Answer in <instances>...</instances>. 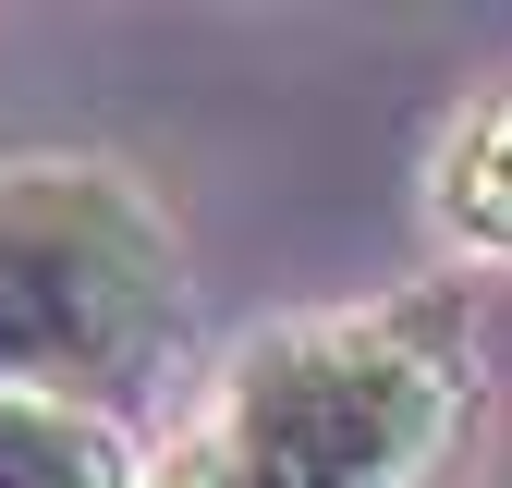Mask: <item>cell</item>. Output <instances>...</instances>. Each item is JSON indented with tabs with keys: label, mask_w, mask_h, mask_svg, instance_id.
<instances>
[{
	"label": "cell",
	"mask_w": 512,
	"mask_h": 488,
	"mask_svg": "<svg viewBox=\"0 0 512 488\" xmlns=\"http://www.w3.org/2000/svg\"><path fill=\"white\" fill-rule=\"evenodd\" d=\"M183 330L171 232L122 171H0V391L86 403L135 391Z\"/></svg>",
	"instance_id": "6da1fadb"
},
{
	"label": "cell",
	"mask_w": 512,
	"mask_h": 488,
	"mask_svg": "<svg viewBox=\"0 0 512 488\" xmlns=\"http://www.w3.org/2000/svg\"><path fill=\"white\" fill-rule=\"evenodd\" d=\"M464 440V366L415 330L330 318L269 342L232 379L220 476L208 488H439Z\"/></svg>",
	"instance_id": "7a4b0ae2"
},
{
	"label": "cell",
	"mask_w": 512,
	"mask_h": 488,
	"mask_svg": "<svg viewBox=\"0 0 512 488\" xmlns=\"http://www.w3.org/2000/svg\"><path fill=\"white\" fill-rule=\"evenodd\" d=\"M0 488H147V476H135V452L110 440V415L0 391Z\"/></svg>",
	"instance_id": "3957f363"
},
{
	"label": "cell",
	"mask_w": 512,
	"mask_h": 488,
	"mask_svg": "<svg viewBox=\"0 0 512 488\" xmlns=\"http://www.w3.org/2000/svg\"><path fill=\"white\" fill-rule=\"evenodd\" d=\"M452 208H464L488 244H512V98L464 135V159H452Z\"/></svg>",
	"instance_id": "277c9868"
}]
</instances>
